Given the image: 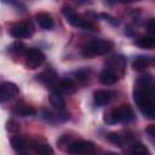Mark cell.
<instances>
[{"mask_svg": "<svg viewBox=\"0 0 155 155\" xmlns=\"http://www.w3.org/2000/svg\"><path fill=\"white\" fill-rule=\"evenodd\" d=\"M113 48V44L107 40H94L82 48V54L85 57H93L108 53Z\"/></svg>", "mask_w": 155, "mask_h": 155, "instance_id": "cell-4", "label": "cell"}, {"mask_svg": "<svg viewBox=\"0 0 155 155\" xmlns=\"http://www.w3.org/2000/svg\"><path fill=\"white\" fill-rule=\"evenodd\" d=\"M151 93H153V97L155 98V86H154V87H151Z\"/></svg>", "mask_w": 155, "mask_h": 155, "instance_id": "cell-28", "label": "cell"}, {"mask_svg": "<svg viewBox=\"0 0 155 155\" xmlns=\"http://www.w3.org/2000/svg\"><path fill=\"white\" fill-rule=\"evenodd\" d=\"M10 48V52H15V53H22L23 51H24V45L22 44V42H15V44H12L11 45V47H8Z\"/></svg>", "mask_w": 155, "mask_h": 155, "instance_id": "cell-23", "label": "cell"}, {"mask_svg": "<svg viewBox=\"0 0 155 155\" xmlns=\"http://www.w3.org/2000/svg\"><path fill=\"white\" fill-rule=\"evenodd\" d=\"M45 62V54L39 48H29L25 52V67L28 69H36Z\"/></svg>", "mask_w": 155, "mask_h": 155, "instance_id": "cell-5", "label": "cell"}, {"mask_svg": "<svg viewBox=\"0 0 155 155\" xmlns=\"http://www.w3.org/2000/svg\"><path fill=\"white\" fill-rule=\"evenodd\" d=\"M134 119V113L132 108L127 104L116 107L104 115V122L114 125L116 122H130Z\"/></svg>", "mask_w": 155, "mask_h": 155, "instance_id": "cell-2", "label": "cell"}, {"mask_svg": "<svg viewBox=\"0 0 155 155\" xmlns=\"http://www.w3.org/2000/svg\"><path fill=\"white\" fill-rule=\"evenodd\" d=\"M147 29L150 34H155V18H150L147 22Z\"/></svg>", "mask_w": 155, "mask_h": 155, "instance_id": "cell-26", "label": "cell"}, {"mask_svg": "<svg viewBox=\"0 0 155 155\" xmlns=\"http://www.w3.org/2000/svg\"><path fill=\"white\" fill-rule=\"evenodd\" d=\"M136 44L142 48H154L155 47V38L154 36H140L137 39Z\"/></svg>", "mask_w": 155, "mask_h": 155, "instance_id": "cell-19", "label": "cell"}, {"mask_svg": "<svg viewBox=\"0 0 155 155\" xmlns=\"http://www.w3.org/2000/svg\"><path fill=\"white\" fill-rule=\"evenodd\" d=\"M154 64H155V61H154Z\"/></svg>", "mask_w": 155, "mask_h": 155, "instance_id": "cell-30", "label": "cell"}, {"mask_svg": "<svg viewBox=\"0 0 155 155\" xmlns=\"http://www.w3.org/2000/svg\"><path fill=\"white\" fill-rule=\"evenodd\" d=\"M133 97L140 113L148 119L155 120V98L153 97L151 87L147 84V81L134 90Z\"/></svg>", "mask_w": 155, "mask_h": 155, "instance_id": "cell-1", "label": "cell"}, {"mask_svg": "<svg viewBox=\"0 0 155 155\" xmlns=\"http://www.w3.org/2000/svg\"><path fill=\"white\" fill-rule=\"evenodd\" d=\"M68 153H70V154H91V153H94V144L88 140H75L69 144Z\"/></svg>", "mask_w": 155, "mask_h": 155, "instance_id": "cell-7", "label": "cell"}, {"mask_svg": "<svg viewBox=\"0 0 155 155\" xmlns=\"http://www.w3.org/2000/svg\"><path fill=\"white\" fill-rule=\"evenodd\" d=\"M13 113L19 115V116H33L36 114L35 108L28 105V104H23V103H18L15 105L13 108Z\"/></svg>", "mask_w": 155, "mask_h": 155, "instance_id": "cell-15", "label": "cell"}, {"mask_svg": "<svg viewBox=\"0 0 155 155\" xmlns=\"http://www.w3.org/2000/svg\"><path fill=\"white\" fill-rule=\"evenodd\" d=\"M107 139H108L110 143H113V144H115V145H117V147H122V144H124V138H122V136H120V134L116 133V132H110V133H108V134H107Z\"/></svg>", "mask_w": 155, "mask_h": 155, "instance_id": "cell-21", "label": "cell"}, {"mask_svg": "<svg viewBox=\"0 0 155 155\" xmlns=\"http://www.w3.org/2000/svg\"><path fill=\"white\" fill-rule=\"evenodd\" d=\"M11 147L17 153H24L27 147H28V143H27L24 137H22V136H13V137H11Z\"/></svg>", "mask_w": 155, "mask_h": 155, "instance_id": "cell-16", "label": "cell"}, {"mask_svg": "<svg viewBox=\"0 0 155 155\" xmlns=\"http://www.w3.org/2000/svg\"><path fill=\"white\" fill-rule=\"evenodd\" d=\"M121 2H131V1H134V0H120Z\"/></svg>", "mask_w": 155, "mask_h": 155, "instance_id": "cell-29", "label": "cell"}, {"mask_svg": "<svg viewBox=\"0 0 155 155\" xmlns=\"http://www.w3.org/2000/svg\"><path fill=\"white\" fill-rule=\"evenodd\" d=\"M151 61L150 58L148 57H144V56H139V57H136L132 62V68L137 71H142V70H145L149 65H150Z\"/></svg>", "mask_w": 155, "mask_h": 155, "instance_id": "cell-17", "label": "cell"}, {"mask_svg": "<svg viewBox=\"0 0 155 155\" xmlns=\"http://www.w3.org/2000/svg\"><path fill=\"white\" fill-rule=\"evenodd\" d=\"M36 79L41 84H44L45 86H47L50 88L57 87V85H58V76H57L56 71L52 68H48V69L41 71L40 74H38L36 75Z\"/></svg>", "mask_w": 155, "mask_h": 155, "instance_id": "cell-8", "label": "cell"}, {"mask_svg": "<svg viewBox=\"0 0 155 155\" xmlns=\"http://www.w3.org/2000/svg\"><path fill=\"white\" fill-rule=\"evenodd\" d=\"M74 74H75V78H76L78 81H82L84 82V81H87V79L91 75V71L88 69H81L79 71H75Z\"/></svg>", "mask_w": 155, "mask_h": 155, "instance_id": "cell-22", "label": "cell"}, {"mask_svg": "<svg viewBox=\"0 0 155 155\" xmlns=\"http://www.w3.org/2000/svg\"><path fill=\"white\" fill-rule=\"evenodd\" d=\"M98 79H99V82H101V84L108 86V85L115 84V82L117 81V79H119V75H117L113 69L105 68V69H103V70L101 71Z\"/></svg>", "mask_w": 155, "mask_h": 155, "instance_id": "cell-10", "label": "cell"}, {"mask_svg": "<svg viewBox=\"0 0 155 155\" xmlns=\"http://www.w3.org/2000/svg\"><path fill=\"white\" fill-rule=\"evenodd\" d=\"M147 133L150 137V139L153 142H155V125H149L147 127Z\"/></svg>", "mask_w": 155, "mask_h": 155, "instance_id": "cell-27", "label": "cell"}, {"mask_svg": "<svg viewBox=\"0 0 155 155\" xmlns=\"http://www.w3.org/2000/svg\"><path fill=\"white\" fill-rule=\"evenodd\" d=\"M36 22H38V24L42 29H46V30L52 29L53 25H54V22H53L52 16L50 13H47V12H39L36 15Z\"/></svg>", "mask_w": 155, "mask_h": 155, "instance_id": "cell-11", "label": "cell"}, {"mask_svg": "<svg viewBox=\"0 0 155 155\" xmlns=\"http://www.w3.org/2000/svg\"><path fill=\"white\" fill-rule=\"evenodd\" d=\"M18 94H19V88L16 84L10 82V81H6V82L1 84V94H0V97H1L2 103L13 99Z\"/></svg>", "mask_w": 155, "mask_h": 155, "instance_id": "cell-9", "label": "cell"}, {"mask_svg": "<svg viewBox=\"0 0 155 155\" xmlns=\"http://www.w3.org/2000/svg\"><path fill=\"white\" fill-rule=\"evenodd\" d=\"M50 102H51V104H52L56 109H58V110H63L64 107H65V101L63 99V97H62L58 92L51 93V96H50Z\"/></svg>", "mask_w": 155, "mask_h": 155, "instance_id": "cell-18", "label": "cell"}, {"mask_svg": "<svg viewBox=\"0 0 155 155\" xmlns=\"http://www.w3.org/2000/svg\"><path fill=\"white\" fill-rule=\"evenodd\" d=\"M128 151H130V153H132V154H137V155L149 154V150H148V148H147L145 145H143L142 143H134V144H132Z\"/></svg>", "mask_w": 155, "mask_h": 155, "instance_id": "cell-20", "label": "cell"}, {"mask_svg": "<svg viewBox=\"0 0 155 155\" xmlns=\"http://www.w3.org/2000/svg\"><path fill=\"white\" fill-rule=\"evenodd\" d=\"M7 130L11 131V132H17V131L19 130V125H18L16 121L10 120V121L7 122Z\"/></svg>", "mask_w": 155, "mask_h": 155, "instance_id": "cell-25", "label": "cell"}, {"mask_svg": "<svg viewBox=\"0 0 155 155\" xmlns=\"http://www.w3.org/2000/svg\"><path fill=\"white\" fill-rule=\"evenodd\" d=\"M102 17H103L107 22H109L111 25H119V21H116V18L111 17L110 15H108V13H102Z\"/></svg>", "mask_w": 155, "mask_h": 155, "instance_id": "cell-24", "label": "cell"}, {"mask_svg": "<svg viewBox=\"0 0 155 155\" xmlns=\"http://www.w3.org/2000/svg\"><path fill=\"white\" fill-rule=\"evenodd\" d=\"M30 147L38 154H52L53 153V149L50 147V144H47L42 139H34L30 143Z\"/></svg>", "mask_w": 155, "mask_h": 155, "instance_id": "cell-12", "label": "cell"}, {"mask_svg": "<svg viewBox=\"0 0 155 155\" xmlns=\"http://www.w3.org/2000/svg\"><path fill=\"white\" fill-rule=\"evenodd\" d=\"M110 99H111V93L109 91H105V90L96 91L93 94V102L98 107H103V105L108 104L110 102Z\"/></svg>", "mask_w": 155, "mask_h": 155, "instance_id": "cell-13", "label": "cell"}, {"mask_svg": "<svg viewBox=\"0 0 155 155\" xmlns=\"http://www.w3.org/2000/svg\"><path fill=\"white\" fill-rule=\"evenodd\" d=\"M10 34L16 39H23L31 36L34 34V27L30 22H22L17 23L10 29Z\"/></svg>", "mask_w": 155, "mask_h": 155, "instance_id": "cell-6", "label": "cell"}, {"mask_svg": "<svg viewBox=\"0 0 155 155\" xmlns=\"http://www.w3.org/2000/svg\"><path fill=\"white\" fill-rule=\"evenodd\" d=\"M57 90L59 92H64V93H74L76 91V82L73 79H64L62 81L58 82L57 85Z\"/></svg>", "mask_w": 155, "mask_h": 155, "instance_id": "cell-14", "label": "cell"}, {"mask_svg": "<svg viewBox=\"0 0 155 155\" xmlns=\"http://www.w3.org/2000/svg\"><path fill=\"white\" fill-rule=\"evenodd\" d=\"M62 15L65 17L67 22L75 28H81L85 30H94V25L90 21H87V19L82 18L80 15H78L70 6H63Z\"/></svg>", "mask_w": 155, "mask_h": 155, "instance_id": "cell-3", "label": "cell"}]
</instances>
